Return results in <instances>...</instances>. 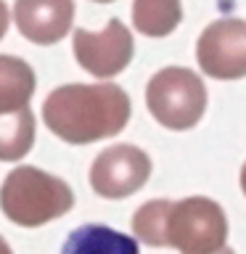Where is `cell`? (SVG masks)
I'll use <instances>...</instances> for the list:
<instances>
[{
  "mask_svg": "<svg viewBox=\"0 0 246 254\" xmlns=\"http://www.w3.org/2000/svg\"><path fill=\"white\" fill-rule=\"evenodd\" d=\"M132 230L148 246H172L183 254H214L225 249L228 220L222 206L204 196L180 201L156 198L135 212Z\"/></svg>",
  "mask_w": 246,
  "mask_h": 254,
  "instance_id": "6da1fadb",
  "label": "cell"
},
{
  "mask_svg": "<svg viewBox=\"0 0 246 254\" xmlns=\"http://www.w3.org/2000/svg\"><path fill=\"white\" fill-rule=\"evenodd\" d=\"M43 119L61 140L82 146L122 132L130 119V98L119 85H61L45 98Z\"/></svg>",
  "mask_w": 246,
  "mask_h": 254,
  "instance_id": "7a4b0ae2",
  "label": "cell"
},
{
  "mask_svg": "<svg viewBox=\"0 0 246 254\" xmlns=\"http://www.w3.org/2000/svg\"><path fill=\"white\" fill-rule=\"evenodd\" d=\"M0 204L11 222L21 228H37L63 217L74 206V193L56 175H48L37 167H16L3 180Z\"/></svg>",
  "mask_w": 246,
  "mask_h": 254,
  "instance_id": "3957f363",
  "label": "cell"
},
{
  "mask_svg": "<svg viewBox=\"0 0 246 254\" xmlns=\"http://www.w3.org/2000/svg\"><path fill=\"white\" fill-rule=\"evenodd\" d=\"M146 106L159 125L170 130H190L206 109V87L190 69L167 66L148 79Z\"/></svg>",
  "mask_w": 246,
  "mask_h": 254,
  "instance_id": "277c9868",
  "label": "cell"
},
{
  "mask_svg": "<svg viewBox=\"0 0 246 254\" xmlns=\"http://www.w3.org/2000/svg\"><path fill=\"white\" fill-rule=\"evenodd\" d=\"M196 59L204 74L214 79L246 77V21L220 19L201 32Z\"/></svg>",
  "mask_w": 246,
  "mask_h": 254,
  "instance_id": "5b68a950",
  "label": "cell"
},
{
  "mask_svg": "<svg viewBox=\"0 0 246 254\" xmlns=\"http://www.w3.org/2000/svg\"><path fill=\"white\" fill-rule=\"evenodd\" d=\"M151 175V159L146 151L130 143H119L95 156L90 167V186L103 198H127Z\"/></svg>",
  "mask_w": 246,
  "mask_h": 254,
  "instance_id": "8992f818",
  "label": "cell"
},
{
  "mask_svg": "<svg viewBox=\"0 0 246 254\" xmlns=\"http://www.w3.org/2000/svg\"><path fill=\"white\" fill-rule=\"evenodd\" d=\"M74 56L79 66L95 77H114L132 61V35L119 19H111L101 32H74Z\"/></svg>",
  "mask_w": 246,
  "mask_h": 254,
  "instance_id": "52a82bcc",
  "label": "cell"
},
{
  "mask_svg": "<svg viewBox=\"0 0 246 254\" xmlns=\"http://www.w3.org/2000/svg\"><path fill=\"white\" fill-rule=\"evenodd\" d=\"M74 0H16L13 21L29 43L53 45L69 32Z\"/></svg>",
  "mask_w": 246,
  "mask_h": 254,
  "instance_id": "ba28073f",
  "label": "cell"
},
{
  "mask_svg": "<svg viewBox=\"0 0 246 254\" xmlns=\"http://www.w3.org/2000/svg\"><path fill=\"white\" fill-rule=\"evenodd\" d=\"M61 254H138L132 236L106 225H82L71 230Z\"/></svg>",
  "mask_w": 246,
  "mask_h": 254,
  "instance_id": "9c48e42d",
  "label": "cell"
},
{
  "mask_svg": "<svg viewBox=\"0 0 246 254\" xmlns=\"http://www.w3.org/2000/svg\"><path fill=\"white\" fill-rule=\"evenodd\" d=\"M32 90H35V74L27 64L13 56H0V111L13 114L27 109Z\"/></svg>",
  "mask_w": 246,
  "mask_h": 254,
  "instance_id": "30bf717a",
  "label": "cell"
},
{
  "mask_svg": "<svg viewBox=\"0 0 246 254\" xmlns=\"http://www.w3.org/2000/svg\"><path fill=\"white\" fill-rule=\"evenodd\" d=\"M180 0H135L132 24L146 37H164L180 24Z\"/></svg>",
  "mask_w": 246,
  "mask_h": 254,
  "instance_id": "8fae6325",
  "label": "cell"
},
{
  "mask_svg": "<svg viewBox=\"0 0 246 254\" xmlns=\"http://www.w3.org/2000/svg\"><path fill=\"white\" fill-rule=\"evenodd\" d=\"M32 138H35V119H32L29 109L3 114V122H0V159L13 162V159L24 156L32 146Z\"/></svg>",
  "mask_w": 246,
  "mask_h": 254,
  "instance_id": "7c38bea8",
  "label": "cell"
},
{
  "mask_svg": "<svg viewBox=\"0 0 246 254\" xmlns=\"http://www.w3.org/2000/svg\"><path fill=\"white\" fill-rule=\"evenodd\" d=\"M241 188H244V193H246V164H244V170H241Z\"/></svg>",
  "mask_w": 246,
  "mask_h": 254,
  "instance_id": "4fadbf2b",
  "label": "cell"
},
{
  "mask_svg": "<svg viewBox=\"0 0 246 254\" xmlns=\"http://www.w3.org/2000/svg\"><path fill=\"white\" fill-rule=\"evenodd\" d=\"M214 254H236L233 249H228V246H225V249H220V252H214Z\"/></svg>",
  "mask_w": 246,
  "mask_h": 254,
  "instance_id": "5bb4252c",
  "label": "cell"
},
{
  "mask_svg": "<svg viewBox=\"0 0 246 254\" xmlns=\"http://www.w3.org/2000/svg\"><path fill=\"white\" fill-rule=\"evenodd\" d=\"M95 3H114V0H95Z\"/></svg>",
  "mask_w": 246,
  "mask_h": 254,
  "instance_id": "9a60e30c",
  "label": "cell"
}]
</instances>
